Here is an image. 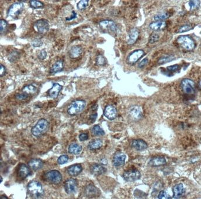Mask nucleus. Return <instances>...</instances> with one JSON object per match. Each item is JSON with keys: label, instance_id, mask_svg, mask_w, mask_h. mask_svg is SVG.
I'll return each mask as SVG.
<instances>
[{"label": "nucleus", "instance_id": "obj_30", "mask_svg": "<svg viewBox=\"0 0 201 199\" xmlns=\"http://www.w3.org/2000/svg\"><path fill=\"white\" fill-rule=\"evenodd\" d=\"M23 92L25 94H35L37 91H38V89L37 87L34 86V85H28L25 86L23 89Z\"/></svg>", "mask_w": 201, "mask_h": 199}, {"label": "nucleus", "instance_id": "obj_26", "mask_svg": "<svg viewBox=\"0 0 201 199\" xmlns=\"http://www.w3.org/2000/svg\"><path fill=\"white\" fill-rule=\"evenodd\" d=\"M166 164V160L163 157H155L151 159L149 165L151 166H159Z\"/></svg>", "mask_w": 201, "mask_h": 199}, {"label": "nucleus", "instance_id": "obj_38", "mask_svg": "<svg viewBox=\"0 0 201 199\" xmlns=\"http://www.w3.org/2000/svg\"><path fill=\"white\" fill-rule=\"evenodd\" d=\"M19 57H20L19 53L17 51H13L9 54V55L8 56V60L11 62H14L16 60H17L19 58Z\"/></svg>", "mask_w": 201, "mask_h": 199}, {"label": "nucleus", "instance_id": "obj_6", "mask_svg": "<svg viewBox=\"0 0 201 199\" xmlns=\"http://www.w3.org/2000/svg\"><path fill=\"white\" fill-rule=\"evenodd\" d=\"M184 93L187 94H193L195 92V84L193 80L185 78L182 81L180 84Z\"/></svg>", "mask_w": 201, "mask_h": 199}, {"label": "nucleus", "instance_id": "obj_25", "mask_svg": "<svg viewBox=\"0 0 201 199\" xmlns=\"http://www.w3.org/2000/svg\"><path fill=\"white\" fill-rule=\"evenodd\" d=\"M90 171L93 175H99L105 173L106 171V169L100 165L94 164L91 166Z\"/></svg>", "mask_w": 201, "mask_h": 199}, {"label": "nucleus", "instance_id": "obj_2", "mask_svg": "<svg viewBox=\"0 0 201 199\" xmlns=\"http://www.w3.org/2000/svg\"><path fill=\"white\" fill-rule=\"evenodd\" d=\"M49 123L45 119H41L31 129V133L34 136L39 137L45 134L49 129Z\"/></svg>", "mask_w": 201, "mask_h": 199}, {"label": "nucleus", "instance_id": "obj_32", "mask_svg": "<svg viewBox=\"0 0 201 199\" xmlns=\"http://www.w3.org/2000/svg\"><path fill=\"white\" fill-rule=\"evenodd\" d=\"M170 14L168 12H162L156 14L154 16V20L157 21H163L167 18H170Z\"/></svg>", "mask_w": 201, "mask_h": 199}, {"label": "nucleus", "instance_id": "obj_49", "mask_svg": "<svg viewBox=\"0 0 201 199\" xmlns=\"http://www.w3.org/2000/svg\"><path fill=\"white\" fill-rule=\"evenodd\" d=\"M79 138H80V141H85V140H87L88 139L89 136H88V135L86 133H82V134H80Z\"/></svg>", "mask_w": 201, "mask_h": 199}, {"label": "nucleus", "instance_id": "obj_54", "mask_svg": "<svg viewBox=\"0 0 201 199\" xmlns=\"http://www.w3.org/2000/svg\"><path fill=\"white\" fill-rule=\"evenodd\" d=\"M97 113H94L93 115H92L91 116H90V118H91V120H93V122H94V121L96 120V119H97Z\"/></svg>", "mask_w": 201, "mask_h": 199}, {"label": "nucleus", "instance_id": "obj_18", "mask_svg": "<svg viewBox=\"0 0 201 199\" xmlns=\"http://www.w3.org/2000/svg\"><path fill=\"white\" fill-rule=\"evenodd\" d=\"M85 193L87 197H94L99 195V190L93 185H87L85 189Z\"/></svg>", "mask_w": 201, "mask_h": 199}, {"label": "nucleus", "instance_id": "obj_20", "mask_svg": "<svg viewBox=\"0 0 201 199\" xmlns=\"http://www.w3.org/2000/svg\"><path fill=\"white\" fill-rule=\"evenodd\" d=\"M83 170L82 165L80 164H75L70 166L67 169V172L69 175L71 176L75 177L80 175Z\"/></svg>", "mask_w": 201, "mask_h": 199}, {"label": "nucleus", "instance_id": "obj_8", "mask_svg": "<svg viewBox=\"0 0 201 199\" xmlns=\"http://www.w3.org/2000/svg\"><path fill=\"white\" fill-rule=\"evenodd\" d=\"M144 55L145 52L144 51V50L141 49L136 50L129 55L126 59V62L129 65H135Z\"/></svg>", "mask_w": 201, "mask_h": 199}, {"label": "nucleus", "instance_id": "obj_5", "mask_svg": "<svg viewBox=\"0 0 201 199\" xmlns=\"http://www.w3.org/2000/svg\"><path fill=\"white\" fill-rule=\"evenodd\" d=\"M24 4L22 3H15L11 5L8 11V15L13 18H16L20 14L24 9Z\"/></svg>", "mask_w": 201, "mask_h": 199}, {"label": "nucleus", "instance_id": "obj_56", "mask_svg": "<svg viewBox=\"0 0 201 199\" xmlns=\"http://www.w3.org/2000/svg\"><path fill=\"white\" fill-rule=\"evenodd\" d=\"M199 90H201V81L200 80L199 81Z\"/></svg>", "mask_w": 201, "mask_h": 199}, {"label": "nucleus", "instance_id": "obj_3", "mask_svg": "<svg viewBox=\"0 0 201 199\" xmlns=\"http://www.w3.org/2000/svg\"><path fill=\"white\" fill-rule=\"evenodd\" d=\"M177 42L183 49L190 51L195 48L194 39L188 35H182L177 39Z\"/></svg>", "mask_w": 201, "mask_h": 199}, {"label": "nucleus", "instance_id": "obj_41", "mask_svg": "<svg viewBox=\"0 0 201 199\" xmlns=\"http://www.w3.org/2000/svg\"><path fill=\"white\" fill-rule=\"evenodd\" d=\"M69 160V157L67 155H61L58 160V163L59 165L64 164L67 163Z\"/></svg>", "mask_w": 201, "mask_h": 199}, {"label": "nucleus", "instance_id": "obj_28", "mask_svg": "<svg viewBox=\"0 0 201 199\" xmlns=\"http://www.w3.org/2000/svg\"><path fill=\"white\" fill-rule=\"evenodd\" d=\"M63 69H64L63 61L62 60H59L56 61L55 63L52 65L50 69V73L52 74L57 73L63 71Z\"/></svg>", "mask_w": 201, "mask_h": 199}, {"label": "nucleus", "instance_id": "obj_1", "mask_svg": "<svg viewBox=\"0 0 201 199\" xmlns=\"http://www.w3.org/2000/svg\"><path fill=\"white\" fill-rule=\"evenodd\" d=\"M27 189L29 194L33 198H41L44 195V191L42 184L39 182L36 181L30 182L28 184Z\"/></svg>", "mask_w": 201, "mask_h": 199}, {"label": "nucleus", "instance_id": "obj_23", "mask_svg": "<svg viewBox=\"0 0 201 199\" xmlns=\"http://www.w3.org/2000/svg\"><path fill=\"white\" fill-rule=\"evenodd\" d=\"M173 199H179L183 195L184 192L183 185L182 184H178L175 185L173 188Z\"/></svg>", "mask_w": 201, "mask_h": 199}, {"label": "nucleus", "instance_id": "obj_43", "mask_svg": "<svg viewBox=\"0 0 201 199\" xmlns=\"http://www.w3.org/2000/svg\"><path fill=\"white\" fill-rule=\"evenodd\" d=\"M159 39V36L156 33H153L151 35L149 38V42L150 43H154L156 42H157Z\"/></svg>", "mask_w": 201, "mask_h": 199}, {"label": "nucleus", "instance_id": "obj_4", "mask_svg": "<svg viewBox=\"0 0 201 199\" xmlns=\"http://www.w3.org/2000/svg\"><path fill=\"white\" fill-rule=\"evenodd\" d=\"M85 106V101L83 100H76L70 104L67 109V113L70 115H76L83 111Z\"/></svg>", "mask_w": 201, "mask_h": 199}, {"label": "nucleus", "instance_id": "obj_13", "mask_svg": "<svg viewBox=\"0 0 201 199\" xmlns=\"http://www.w3.org/2000/svg\"><path fill=\"white\" fill-rule=\"evenodd\" d=\"M64 189L67 193L68 194H73L76 192L77 189V181L76 180L71 178L67 180L64 182Z\"/></svg>", "mask_w": 201, "mask_h": 199}, {"label": "nucleus", "instance_id": "obj_29", "mask_svg": "<svg viewBox=\"0 0 201 199\" xmlns=\"http://www.w3.org/2000/svg\"><path fill=\"white\" fill-rule=\"evenodd\" d=\"M82 146H80V144L76 143H73L70 145L68 151L70 154L76 155V154H80L82 151Z\"/></svg>", "mask_w": 201, "mask_h": 199}, {"label": "nucleus", "instance_id": "obj_16", "mask_svg": "<svg viewBox=\"0 0 201 199\" xmlns=\"http://www.w3.org/2000/svg\"><path fill=\"white\" fill-rule=\"evenodd\" d=\"M62 89V86L58 83L53 84L52 88L50 89L47 93L49 96L52 98H56L59 96V93Z\"/></svg>", "mask_w": 201, "mask_h": 199}, {"label": "nucleus", "instance_id": "obj_57", "mask_svg": "<svg viewBox=\"0 0 201 199\" xmlns=\"http://www.w3.org/2000/svg\"><path fill=\"white\" fill-rule=\"evenodd\" d=\"M1 182H3V177H1Z\"/></svg>", "mask_w": 201, "mask_h": 199}, {"label": "nucleus", "instance_id": "obj_31", "mask_svg": "<svg viewBox=\"0 0 201 199\" xmlns=\"http://www.w3.org/2000/svg\"><path fill=\"white\" fill-rule=\"evenodd\" d=\"M102 146V142L100 139L94 140L91 142L88 145V147L90 150H96L100 148Z\"/></svg>", "mask_w": 201, "mask_h": 199}, {"label": "nucleus", "instance_id": "obj_17", "mask_svg": "<svg viewBox=\"0 0 201 199\" xmlns=\"http://www.w3.org/2000/svg\"><path fill=\"white\" fill-rule=\"evenodd\" d=\"M83 53L82 48L80 45H74L69 51V56L71 59H76L81 56Z\"/></svg>", "mask_w": 201, "mask_h": 199}, {"label": "nucleus", "instance_id": "obj_12", "mask_svg": "<svg viewBox=\"0 0 201 199\" xmlns=\"http://www.w3.org/2000/svg\"><path fill=\"white\" fill-rule=\"evenodd\" d=\"M99 24L100 28L105 30H108L109 31L116 32L118 30L117 25L116 24L115 21L112 20H103V21H100Z\"/></svg>", "mask_w": 201, "mask_h": 199}, {"label": "nucleus", "instance_id": "obj_40", "mask_svg": "<svg viewBox=\"0 0 201 199\" xmlns=\"http://www.w3.org/2000/svg\"><path fill=\"white\" fill-rule=\"evenodd\" d=\"M106 59L104 56L99 55L96 58V64L98 66H104L106 65Z\"/></svg>", "mask_w": 201, "mask_h": 199}, {"label": "nucleus", "instance_id": "obj_19", "mask_svg": "<svg viewBox=\"0 0 201 199\" xmlns=\"http://www.w3.org/2000/svg\"><path fill=\"white\" fill-rule=\"evenodd\" d=\"M131 146L137 151L144 150L147 148V144L145 141L142 139L133 140Z\"/></svg>", "mask_w": 201, "mask_h": 199}, {"label": "nucleus", "instance_id": "obj_53", "mask_svg": "<svg viewBox=\"0 0 201 199\" xmlns=\"http://www.w3.org/2000/svg\"><path fill=\"white\" fill-rule=\"evenodd\" d=\"M100 164H102V165H106L108 164V161L106 158H102L101 159L100 161Z\"/></svg>", "mask_w": 201, "mask_h": 199}, {"label": "nucleus", "instance_id": "obj_14", "mask_svg": "<svg viewBox=\"0 0 201 199\" xmlns=\"http://www.w3.org/2000/svg\"><path fill=\"white\" fill-rule=\"evenodd\" d=\"M104 115L107 119L112 120L116 118L117 116V111L114 106L109 105L105 107Z\"/></svg>", "mask_w": 201, "mask_h": 199}, {"label": "nucleus", "instance_id": "obj_55", "mask_svg": "<svg viewBox=\"0 0 201 199\" xmlns=\"http://www.w3.org/2000/svg\"><path fill=\"white\" fill-rule=\"evenodd\" d=\"M1 199H8V198L7 197H5V196H1Z\"/></svg>", "mask_w": 201, "mask_h": 199}, {"label": "nucleus", "instance_id": "obj_21", "mask_svg": "<svg viewBox=\"0 0 201 199\" xmlns=\"http://www.w3.org/2000/svg\"><path fill=\"white\" fill-rule=\"evenodd\" d=\"M139 32L137 29L133 28L130 30L129 32V39L128 40V44L129 45H132L135 43L137 39L139 38Z\"/></svg>", "mask_w": 201, "mask_h": 199}, {"label": "nucleus", "instance_id": "obj_45", "mask_svg": "<svg viewBox=\"0 0 201 199\" xmlns=\"http://www.w3.org/2000/svg\"><path fill=\"white\" fill-rule=\"evenodd\" d=\"M42 45H43V42L39 39H34L32 42V45H33L34 47H39L42 46Z\"/></svg>", "mask_w": 201, "mask_h": 199}, {"label": "nucleus", "instance_id": "obj_51", "mask_svg": "<svg viewBox=\"0 0 201 199\" xmlns=\"http://www.w3.org/2000/svg\"><path fill=\"white\" fill-rule=\"evenodd\" d=\"M148 62V60L147 58H145L144 60H142L139 64V67L140 68H142L146 66V65L147 64Z\"/></svg>", "mask_w": 201, "mask_h": 199}, {"label": "nucleus", "instance_id": "obj_11", "mask_svg": "<svg viewBox=\"0 0 201 199\" xmlns=\"http://www.w3.org/2000/svg\"><path fill=\"white\" fill-rule=\"evenodd\" d=\"M129 115L133 120H139L142 117V110L141 107L137 105L132 106L129 109Z\"/></svg>", "mask_w": 201, "mask_h": 199}, {"label": "nucleus", "instance_id": "obj_44", "mask_svg": "<svg viewBox=\"0 0 201 199\" xmlns=\"http://www.w3.org/2000/svg\"><path fill=\"white\" fill-rule=\"evenodd\" d=\"M158 198L160 199H171V197L167 193L166 191H162L158 195Z\"/></svg>", "mask_w": 201, "mask_h": 199}, {"label": "nucleus", "instance_id": "obj_34", "mask_svg": "<svg viewBox=\"0 0 201 199\" xmlns=\"http://www.w3.org/2000/svg\"><path fill=\"white\" fill-rule=\"evenodd\" d=\"M29 4L30 6L32 8L34 9H39V8H42L44 7V4L39 1H37V0H31L29 1Z\"/></svg>", "mask_w": 201, "mask_h": 199}, {"label": "nucleus", "instance_id": "obj_10", "mask_svg": "<svg viewBox=\"0 0 201 199\" xmlns=\"http://www.w3.org/2000/svg\"><path fill=\"white\" fill-rule=\"evenodd\" d=\"M141 176L140 171L136 169H131L125 171L123 174V178L125 181L132 182L139 180Z\"/></svg>", "mask_w": 201, "mask_h": 199}, {"label": "nucleus", "instance_id": "obj_15", "mask_svg": "<svg viewBox=\"0 0 201 199\" xmlns=\"http://www.w3.org/2000/svg\"><path fill=\"white\" fill-rule=\"evenodd\" d=\"M126 155L121 152H118L115 154L113 158V164L116 167L121 166L125 164Z\"/></svg>", "mask_w": 201, "mask_h": 199}, {"label": "nucleus", "instance_id": "obj_37", "mask_svg": "<svg viewBox=\"0 0 201 199\" xmlns=\"http://www.w3.org/2000/svg\"><path fill=\"white\" fill-rule=\"evenodd\" d=\"M8 27L7 21L4 19H1L0 20V33L1 35L4 34L6 31Z\"/></svg>", "mask_w": 201, "mask_h": 199}, {"label": "nucleus", "instance_id": "obj_36", "mask_svg": "<svg viewBox=\"0 0 201 199\" xmlns=\"http://www.w3.org/2000/svg\"><path fill=\"white\" fill-rule=\"evenodd\" d=\"M89 5V1L87 0H81L77 4V8L79 10L85 9Z\"/></svg>", "mask_w": 201, "mask_h": 199}, {"label": "nucleus", "instance_id": "obj_48", "mask_svg": "<svg viewBox=\"0 0 201 199\" xmlns=\"http://www.w3.org/2000/svg\"><path fill=\"white\" fill-rule=\"evenodd\" d=\"M46 56H47V52L45 51V50H42V51H40L38 55L39 59L41 60H44Z\"/></svg>", "mask_w": 201, "mask_h": 199}, {"label": "nucleus", "instance_id": "obj_7", "mask_svg": "<svg viewBox=\"0 0 201 199\" xmlns=\"http://www.w3.org/2000/svg\"><path fill=\"white\" fill-rule=\"evenodd\" d=\"M45 177L48 181L54 184H58L62 180V176L61 173L56 170H53L47 172L45 174Z\"/></svg>", "mask_w": 201, "mask_h": 199}, {"label": "nucleus", "instance_id": "obj_42", "mask_svg": "<svg viewBox=\"0 0 201 199\" xmlns=\"http://www.w3.org/2000/svg\"><path fill=\"white\" fill-rule=\"evenodd\" d=\"M200 4L199 1H190L188 3V5L190 7L191 10H194L198 7V6Z\"/></svg>", "mask_w": 201, "mask_h": 199}, {"label": "nucleus", "instance_id": "obj_50", "mask_svg": "<svg viewBox=\"0 0 201 199\" xmlns=\"http://www.w3.org/2000/svg\"><path fill=\"white\" fill-rule=\"evenodd\" d=\"M6 73V69L3 65H0V76L3 77Z\"/></svg>", "mask_w": 201, "mask_h": 199}, {"label": "nucleus", "instance_id": "obj_9", "mask_svg": "<svg viewBox=\"0 0 201 199\" xmlns=\"http://www.w3.org/2000/svg\"><path fill=\"white\" fill-rule=\"evenodd\" d=\"M34 27L37 32L44 34L49 31V24L48 21L45 19H40L35 23Z\"/></svg>", "mask_w": 201, "mask_h": 199}, {"label": "nucleus", "instance_id": "obj_47", "mask_svg": "<svg viewBox=\"0 0 201 199\" xmlns=\"http://www.w3.org/2000/svg\"><path fill=\"white\" fill-rule=\"evenodd\" d=\"M27 98H28V94H25L24 93L16 95V98L18 100H25Z\"/></svg>", "mask_w": 201, "mask_h": 199}, {"label": "nucleus", "instance_id": "obj_39", "mask_svg": "<svg viewBox=\"0 0 201 199\" xmlns=\"http://www.w3.org/2000/svg\"><path fill=\"white\" fill-rule=\"evenodd\" d=\"M193 29V26L192 24H188L184 25H182V26L180 27L179 29L178 32L179 33H183V32H185L189 31H190Z\"/></svg>", "mask_w": 201, "mask_h": 199}, {"label": "nucleus", "instance_id": "obj_46", "mask_svg": "<svg viewBox=\"0 0 201 199\" xmlns=\"http://www.w3.org/2000/svg\"><path fill=\"white\" fill-rule=\"evenodd\" d=\"M180 69V66L178 65H172V66H170L167 67V69L168 71H177L178 70Z\"/></svg>", "mask_w": 201, "mask_h": 199}, {"label": "nucleus", "instance_id": "obj_24", "mask_svg": "<svg viewBox=\"0 0 201 199\" xmlns=\"http://www.w3.org/2000/svg\"><path fill=\"white\" fill-rule=\"evenodd\" d=\"M167 24L165 21H155L151 23L149 25L151 29L154 31H159L166 27Z\"/></svg>", "mask_w": 201, "mask_h": 199}, {"label": "nucleus", "instance_id": "obj_27", "mask_svg": "<svg viewBox=\"0 0 201 199\" xmlns=\"http://www.w3.org/2000/svg\"><path fill=\"white\" fill-rule=\"evenodd\" d=\"M28 166L32 170L36 171L43 167V162L40 160L33 159V160H31V161H29Z\"/></svg>", "mask_w": 201, "mask_h": 199}, {"label": "nucleus", "instance_id": "obj_35", "mask_svg": "<svg viewBox=\"0 0 201 199\" xmlns=\"http://www.w3.org/2000/svg\"><path fill=\"white\" fill-rule=\"evenodd\" d=\"M174 56H172V55H166V56H164L162 57L161 58H160L159 60H158V63L159 64H164V63H167V62H170L173 61L174 60Z\"/></svg>", "mask_w": 201, "mask_h": 199}, {"label": "nucleus", "instance_id": "obj_52", "mask_svg": "<svg viewBox=\"0 0 201 199\" xmlns=\"http://www.w3.org/2000/svg\"><path fill=\"white\" fill-rule=\"evenodd\" d=\"M76 18V13L75 11H73L72 12V15L69 17V18H66V21H71L73 20L74 19H75Z\"/></svg>", "mask_w": 201, "mask_h": 199}, {"label": "nucleus", "instance_id": "obj_22", "mask_svg": "<svg viewBox=\"0 0 201 199\" xmlns=\"http://www.w3.org/2000/svg\"><path fill=\"white\" fill-rule=\"evenodd\" d=\"M18 175L20 177L25 178L31 175V170L27 165L21 164L18 169Z\"/></svg>", "mask_w": 201, "mask_h": 199}, {"label": "nucleus", "instance_id": "obj_33", "mask_svg": "<svg viewBox=\"0 0 201 199\" xmlns=\"http://www.w3.org/2000/svg\"><path fill=\"white\" fill-rule=\"evenodd\" d=\"M92 133L95 136H102L105 135L104 129L100 128V126L98 125L94 126L93 128H92Z\"/></svg>", "mask_w": 201, "mask_h": 199}]
</instances>
